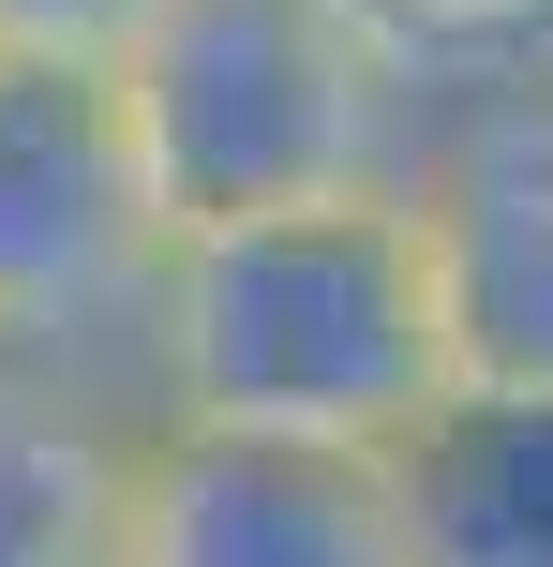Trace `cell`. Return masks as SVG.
Wrapping results in <instances>:
<instances>
[{"label":"cell","mask_w":553,"mask_h":567,"mask_svg":"<svg viewBox=\"0 0 553 567\" xmlns=\"http://www.w3.org/2000/svg\"><path fill=\"white\" fill-rule=\"evenodd\" d=\"M449 403L434 284L404 195H299L180 225L135 329V419L299 433V449H419Z\"/></svg>","instance_id":"1"},{"label":"cell","mask_w":553,"mask_h":567,"mask_svg":"<svg viewBox=\"0 0 553 567\" xmlns=\"http://www.w3.org/2000/svg\"><path fill=\"white\" fill-rule=\"evenodd\" d=\"M105 90L165 225H225L299 195H404L449 60L404 45L375 0H165Z\"/></svg>","instance_id":"2"},{"label":"cell","mask_w":553,"mask_h":567,"mask_svg":"<svg viewBox=\"0 0 553 567\" xmlns=\"http://www.w3.org/2000/svg\"><path fill=\"white\" fill-rule=\"evenodd\" d=\"M165 195L105 75L0 60V359L135 403V329L165 269Z\"/></svg>","instance_id":"3"},{"label":"cell","mask_w":553,"mask_h":567,"mask_svg":"<svg viewBox=\"0 0 553 567\" xmlns=\"http://www.w3.org/2000/svg\"><path fill=\"white\" fill-rule=\"evenodd\" d=\"M449 403H553V45L449 60L404 165Z\"/></svg>","instance_id":"4"},{"label":"cell","mask_w":553,"mask_h":567,"mask_svg":"<svg viewBox=\"0 0 553 567\" xmlns=\"http://www.w3.org/2000/svg\"><path fill=\"white\" fill-rule=\"evenodd\" d=\"M120 567H404V449L135 419Z\"/></svg>","instance_id":"5"},{"label":"cell","mask_w":553,"mask_h":567,"mask_svg":"<svg viewBox=\"0 0 553 567\" xmlns=\"http://www.w3.org/2000/svg\"><path fill=\"white\" fill-rule=\"evenodd\" d=\"M120 463L135 403L0 359V567H120Z\"/></svg>","instance_id":"6"},{"label":"cell","mask_w":553,"mask_h":567,"mask_svg":"<svg viewBox=\"0 0 553 567\" xmlns=\"http://www.w3.org/2000/svg\"><path fill=\"white\" fill-rule=\"evenodd\" d=\"M404 567H553V403H434L419 419Z\"/></svg>","instance_id":"7"},{"label":"cell","mask_w":553,"mask_h":567,"mask_svg":"<svg viewBox=\"0 0 553 567\" xmlns=\"http://www.w3.org/2000/svg\"><path fill=\"white\" fill-rule=\"evenodd\" d=\"M165 0H0V60H60V75H120V45Z\"/></svg>","instance_id":"8"},{"label":"cell","mask_w":553,"mask_h":567,"mask_svg":"<svg viewBox=\"0 0 553 567\" xmlns=\"http://www.w3.org/2000/svg\"><path fill=\"white\" fill-rule=\"evenodd\" d=\"M404 45H434V60H524L553 45V0H375Z\"/></svg>","instance_id":"9"}]
</instances>
